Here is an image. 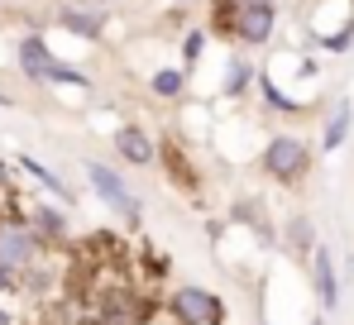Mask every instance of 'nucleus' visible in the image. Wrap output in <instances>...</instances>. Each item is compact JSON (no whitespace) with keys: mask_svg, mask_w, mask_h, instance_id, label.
<instances>
[{"mask_svg":"<svg viewBox=\"0 0 354 325\" xmlns=\"http://www.w3.org/2000/svg\"><path fill=\"white\" fill-rule=\"evenodd\" d=\"M216 5V24L235 48H268L278 34V15L283 0H211Z\"/></svg>","mask_w":354,"mask_h":325,"instance_id":"1","label":"nucleus"},{"mask_svg":"<svg viewBox=\"0 0 354 325\" xmlns=\"http://www.w3.org/2000/svg\"><path fill=\"white\" fill-rule=\"evenodd\" d=\"M82 177L91 187V196L124 225V230H139L144 225V196L129 187V177L120 172V162H101V158H82Z\"/></svg>","mask_w":354,"mask_h":325,"instance_id":"2","label":"nucleus"},{"mask_svg":"<svg viewBox=\"0 0 354 325\" xmlns=\"http://www.w3.org/2000/svg\"><path fill=\"white\" fill-rule=\"evenodd\" d=\"M311 144L292 134V129H278V134H268L263 139V149H259V172L268 177V182H278V187H301L306 182V172H311Z\"/></svg>","mask_w":354,"mask_h":325,"instance_id":"3","label":"nucleus"},{"mask_svg":"<svg viewBox=\"0 0 354 325\" xmlns=\"http://www.w3.org/2000/svg\"><path fill=\"white\" fill-rule=\"evenodd\" d=\"M44 259H48V244L34 234V225L24 220V211H0V268L24 277Z\"/></svg>","mask_w":354,"mask_h":325,"instance_id":"4","label":"nucleus"},{"mask_svg":"<svg viewBox=\"0 0 354 325\" xmlns=\"http://www.w3.org/2000/svg\"><path fill=\"white\" fill-rule=\"evenodd\" d=\"M163 316L173 325H225L230 321V306H225L221 292H211V287H201V282H182V287L168 292Z\"/></svg>","mask_w":354,"mask_h":325,"instance_id":"5","label":"nucleus"},{"mask_svg":"<svg viewBox=\"0 0 354 325\" xmlns=\"http://www.w3.org/2000/svg\"><path fill=\"white\" fill-rule=\"evenodd\" d=\"M53 24H58L62 34L82 39V44H106L111 10L106 5H82V0H58L53 5Z\"/></svg>","mask_w":354,"mask_h":325,"instance_id":"6","label":"nucleus"},{"mask_svg":"<svg viewBox=\"0 0 354 325\" xmlns=\"http://www.w3.org/2000/svg\"><path fill=\"white\" fill-rule=\"evenodd\" d=\"M306 282H311V297H316L321 316L340 311V301H345V277H340V263H335V249H330V244H321V249L306 259Z\"/></svg>","mask_w":354,"mask_h":325,"instance_id":"7","label":"nucleus"},{"mask_svg":"<svg viewBox=\"0 0 354 325\" xmlns=\"http://www.w3.org/2000/svg\"><path fill=\"white\" fill-rule=\"evenodd\" d=\"M53 62H58V53L48 48V39H44L39 29H24V34L15 39V67H19V77H24L29 86H44L48 72H53Z\"/></svg>","mask_w":354,"mask_h":325,"instance_id":"8","label":"nucleus"},{"mask_svg":"<svg viewBox=\"0 0 354 325\" xmlns=\"http://www.w3.org/2000/svg\"><path fill=\"white\" fill-rule=\"evenodd\" d=\"M24 220L34 225V234H39L48 249H62V244L72 239V216H67V206L48 201V196H34V201L24 206Z\"/></svg>","mask_w":354,"mask_h":325,"instance_id":"9","label":"nucleus"},{"mask_svg":"<svg viewBox=\"0 0 354 325\" xmlns=\"http://www.w3.org/2000/svg\"><path fill=\"white\" fill-rule=\"evenodd\" d=\"M111 149H115V158L124 162V167H153V158H158V139H153V134H149L139 120H124V124H115Z\"/></svg>","mask_w":354,"mask_h":325,"instance_id":"10","label":"nucleus"},{"mask_svg":"<svg viewBox=\"0 0 354 325\" xmlns=\"http://www.w3.org/2000/svg\"><path fill=\"white\" fill-rule=\"evenodd\" d=\"M15 167H19V172H24V177H29V182L48 196V201H58V206H72V201H77V192L67 187V177H62V172H53L48 162H39L34 154H15Z\"/></svg>","mask_w":354,"mask_h":325,"instance_id":"11","label":"nucleus"},{"mask_svg":"<svg viewBox=\"0 0 354 325\" xmlns=\"http://www.w3.org/2000/svg\"><path fill=\"white\" fill-rule=\"evenodd\" d=\"M350 129H354V106L350 96H335L326 115H321V154H340L350 144Z\"/></svg>","mask_w":354,"mask_h":325,"instance_id":"12","label":"nucleus"},{"mask_svg":"<svg viewBox=\"0 0 354 325\" xmlns=\"http://www.w3.org/2000/svg\"><path fill=\"white\" fill-rule=\"evenodd\" d=\"M259 62L244 53V48H235V53L225 57V72H221V96H230V101H244L254 86H259Z\"/></svg>","mask_w":354,"mask_h":325,"instance_id":"13","label":"nucleus"},{"mask_svg":"<svg viewBox=\"0 0 354 325\" xmlns=\"http://www.w3.org/2000/svg\"><path fill=\"white\" fill-rule=\"evenodd\" d=\"M283 249L292 254V259H311L316 249H321V239H316V225H311V216H292L288 225H283Z\"/></svg>","mask_w":354,"mask_h":325,"instance_id":"14","label":"nucleus"},{"mask_svg":"<svg viewBox=\"0 0 354 325\" xmlns=\"http://www.w3.org/2000/svg\"><path fill=\"white\" fill-rule=\"evenodd\" d=\"M187 86H192V77H187L182 62H177V67H153V72H149V96H153V101H182Z\"/></svg>","mask_w":354,"mask_h":325,"instance_id":"15","label":"nucleus"},{"mask_svg":"<svg viewBox=\"0 0 354 325\" xmlns=\"http://www.w3.org/2000/svg\"><path fill=\"white\" fill-rule=\"evenodd\" d=\"M254 91H259V96H263V106L268 110H278V115H301V101H297V96H288V91H283V82H278V77H273V72H259V86H254Z\"/></svg>","mask_w":354,"mask_h":325,"instance_id":"16","label":"nucleus"},{"mask_svg":"<svg viewBox=\"0 0 354 325\" xmlns=\"http://www.w3.org/2000/svg\"><path fill=\"white\" fill-rule=\"evenodd\" d=\"M44 86H58V91H91L96 82H91V72H86V67H77V62H62V57H58Z\"/></svg>","mask_w":354,"mask_h":325,"instance_id":"17","label":"nucleus"},{"mask_svg":"<svg viewBox=\"0 0 354 325\" xmlns=\"http://www.w3.org/2000/svg\"><path fill=\"white\" fill-rule=\"evenodd\" d=\"M53 282H58V268H53V259H44V263H34L19 277V297H48Z\"/></svg>","mask_w":354,"mask_h":325,"instance_id":"18","label":"nucleus"},{"mask_svg":"<svg viewBox=\"0 0 354 325\" xmlns=\"http://www.w3.org/2000/svg\"><path fill=\"white\" fill-rule=\"evenodd\" d=\"M206 48H211V34H206V29H187V34H182V67L192 72V67L206 57Z\"/></svg>","mask_w":354,"mask_h":325,"instance_id":"19","label":"nucleus"},{"mask_svg":"<svg viewBox=\"0 0 354 325\" xmlns=\"http://www.w3.org/2000/svg\"><path fill=\"white\" fill-rule=\"evenodd\" d=\"M15 172H19V167L0 154V196H10V192H15Z\"/></svg>","mask_w":354,"mask_h":325,"instance_id":"20","label":"nucleus"},{"mask_svg":"<svg viewBox=\"0 0 354 325\" xmlns=\"http://www.w3.org/2000/svg\"><path fill=\"white\" fill-rule=\"evenodd\" d=\"M0 325H19V316H15V306H0Z\"/></svg>","mask_w":354,"mask_h":325,"instance_id":"21","label":"nucleus"},{"mask_svg":"<svg viewBox=\"0 0 354 325\" xmlns=\"http://www.w3.org/2000/svg\"><path fill=\"white\" fill-rule=\"evenodd\" d=\"M10 106H15V96H10V91L0 86V110H10Z\"/></svg>","mask_w":354,"mask_h":325,"instance_id":"22","label":"nucleus"},{"mask_svg":"<svg viewBox=\"0 0 354 325\" xmlns=\"http://www.w3.org/2000/svg\"><path fill=\"white\" fill-rule=\"evenodd\" d=\"M306 325H326V316H311V321H306Z\"/></svg>","mask_w":354,"mask_h":325,"instance_id":"23","label":"nucleus"},{"mask_svg":"<svg viewBox=\"0 0 354 325\" xmlns=\"http://www.w3.org/2000/svg\"><path fill=\"white\" fill-rule=\"evenodd\" d=\"M168 5H187V0H168Z\"/></svg>","mask_w":354,"mask_h":325,"instance_id":"24","label":"nucleus"},{"mask_svg":"<svg viewBox=\"0 0 354 325\" xmlns=\"http://www.w3.org/2000/svg\"><path fill=\"white\" fill-rule=\"evenodd\" d=\"M263 325H273V321H263Z\"/></svg>","mask_w":354,"mask_h":325,"instance_id":"25","label":"nucleus"},{"mask_svg":"<svg viewBox=\"0 0 354 325\" xmlns=\"http://www.w3.org/2000/svg\"><path fill=\"white\" fill-rule=\"evenodd\" d=\"M168 325H173V321H168Z\"/></svg>","mask_w":354,"mask_h":325,"instance_id":"26","label":"nucleus"}]
</instances>
